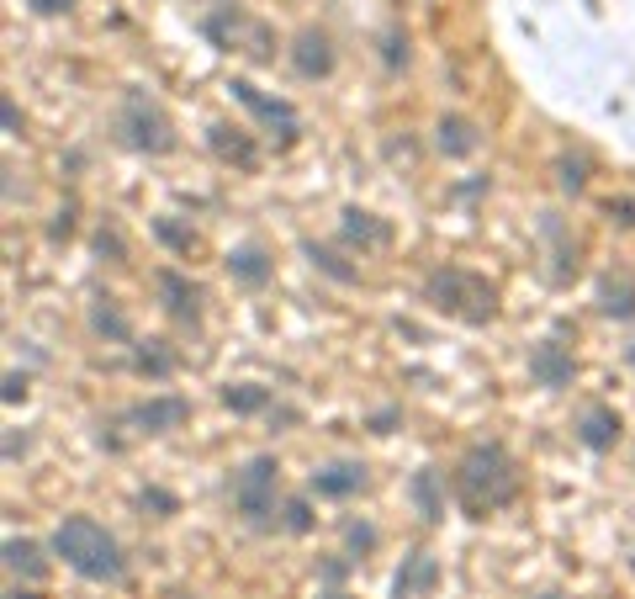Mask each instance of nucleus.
<instances>
[{"label": "nucleus", "instance_id": "1", "mask_svg": "<svg viewBox=\"0 0 635 599\" xmlns=\"http://www.w3.org/2000/svg\"><path fill=\"white\" fill-rule=\"evenodd\" d=\"M455 488H461V504H466V514H477V520H482L487 509H503L519 494L514 456H509L498 441L466 445V456H461V467H455Z\"/></svg>", "mask_w": 635, "mask_h": 599}, {"label": "nucleus", "instance_id": "2", "mask_svg": "<svg viewBox=\"0 0 635 599\" xmlns=\"http://www.w3.org/2000/svg\"><path fill=\"white\" fill-rule=\"evenodd\" d=\"M54 552H59L80 578H91V584H117L122 573H127L117 536H112L106 525H95L91 514H69V520H59Z\"/></svg>", "mask_w": 635, "mask_h": 599}, {"label": "nucleus", "instance_id": "3", "mask_svg": "<svg viewBox=\"0 0 635 599\" xmlns=\"http://www.w3.org/2000/svg\"><path fill=\"white\" fill-rule=\"evenodd\" d=\"M423 297H429V308L461 318V324H487V318L498 314V292H492V282H482L477 271H461V265L429 271V276H423Z\"/></svg>", "mask_w": 635, "mask_h": 599}, {"label": "nucleus", "instance_id": "4", "mask_svg": "<svg viewBox=\"0 0 635 599\" xmlns=\"http://www.w3.org/2000/svg\"><path fill=\"white\" fill-rule=\"evenodd\" d=\"M117 133L127 149H138V155H170L175 149V127L164 117V106L144 91H127L117 106Z\"/></svg>", "mask_w": 635, "mask_h": 599}, {"label": "nucleus", "instance_id": "5", "mask_svg": "<svg viewBox=\"0 0 635 599\" xmlns=\"http://www.w3.org/2000/svg\"><path fill=\"white\" fill-rule=\"evenodd\" d=\"M275 488H281V462L275 456H254V462H243L233 473V509L249 525H271Z\"/></svg>", "mask_w": 635, "mask_h": 599}, {"label": "nucleus", "instance_id": "6", "mask_svg": "<svg viewBox=\"0 0 635 599\" xmlns=\"http://www.w3.org/2000/svg\"><path fill=\"white\" fill-rule=\"evenodd\" d=\"M233 95H239L243 106H249L260 123L271 127V133H281V144H292V138L303 133V123H297V106H292L286 95H265L260 85H249V80H233Z\"/></svg>", "mask_w": 635, "mask_h": 599}, {"label": "nucleus", "instance_id": "7", "mask_svg": "<svg viewBox=\"0 0 635 599\" xmlns=\"http://www.w3.org/2000/svg\"><path fill=\"white\" fill-rule=\"evenodd\" d=\"M530 377H535V387H551V393L572 387V377H577L572 345H561V340H535V345H530Z\"/></svg>", "mask_w": 635, "mask_h": 599}, {"label": "nucleus", "instance_id": "8", "mask_svg": "<svg viewBox=\"0 0 635 599\" xmlns=\"http://www.w3.org/2000/svg\"><path fill=\"white\" fill-rule=\"evenodd\" d=\"M154 286H159V303H164V314L175 318V324H196V318H202V286L191 282L185 271L159 265V271H154Z\"/></svg>", "mask_w": 635, "mask_h": 599}, {"label": "nucleus", "instance_id": "9", "mask_svg": "<svg viewBox=\"0 0 635 599\" xmlns=\"http://www.w3.org/2000/svg\"><path fill=\"white\" fill-rule=\"evenodd\" d=\"M292 69L303 80H329L333 75V37L323 27H303L292 37Z\"/></svg>", "mask_w": 635, "mask_h": 599}, {"label": "nucleus", "instance_id": "10", "mask_svg": "<svg viewBox=\"0 0 635 599\" xmlns=\"http://www.w3.org/2000/svg\"><path fill=\"white\" fill-rule=\"evenodd\" d=\"M185 419H191V404L175 398V393H164V398H144V404H133V409H127V424H138V430H149V435L181 430Z\"/></svg>", "mask_w": 635, "mask_h": 599}, {"label": "nucleus", "instance_id": "11", "mask_svg": "<svg viewBox=\"0 0 635 599\" xmlns=\"http://www.w3.org/2000/svg\"><path fill=\"white\" fill-rule=\"evenodd\" d=\"M434 149L445 159H471L482 149V127L471 123V117H461V112H445V117L434 123Z\"/></svg>", "mask_w": 635, "mask_h": 599}, {"label": "nucleus", "instance_id": "12", "mask_svg": "<svg viewBox=\"0 0 635 599\" xmlns=\"http://www.w3.org/2000/svg\"><path fill=\"white\" fill-rule=\"evenodd\" d=\"M339 239H344L350 250H387V245H392V223H382L376 213H365V207H344Z\"/></svg>", "mask_w": 635, "mask_h": 599}, {"label": "nucleus", "instance_id": "13", "mask_svg": "<svg viewBox=\"0 0 635 599\" xmlns=\"http://www.w3.org/2000/svg\"><path fill=\"white\" fill-rule=\"evenodd\" d=\"M207 144H212V155L223 159V165H233V170H260V144H254L243 127L212 123L207 127Z\"/></svg>", "mask_w": 635, "mask_h": 599}, {"label": "nucleus", "instance_id": "14", "mask_svg": "<svg viewBox=\"0 0 635 599\" xmlns=\"http://www.w3.org/2000/svg\"><path fill=\"white\" fill-rule=\"evenodd\" d=\"M361 488H365L361 462H329V467H318V473L307 477V494H318V499H350Z\"/></svg>", "mask_w": 635, "mask_h": 599}, {"label": "nucleus", "instance_id": "15", "mask_svg": "<svg viewBox=\"0 0 635 599\" xmlns=\"http://www.w3.org/2000/svg\"><path fill=\"white\" fill-rule=\"evenodd\" d=\"M434 584H440V563L429 552H408L397 578H392V599H423Z\"/></svg>", "mask_w": 635, "mask_h": 599}, {"label": "nucleus", "instance_id": "16", "mask_svg": "<svg viewBox=\"0 0 635 599\" xmlns=\"http://www.w3.org/2000/svg\"><path fill=\"white\" fill-rule=\"evenodd\" d=\"M620 414L609 409V404H588V409L577 414V441L588 445V451H614V441H620Z\"/></svg>", "mask_w": 635, "mask_h": 599}, {"label": "nucleus", "instance_id": "17", "mask_svg": "<svg viewBox=\"0 0 635 599\" xmlns=\"http://www.w3.org/2000/svg\"><path fill=\"white\" fill-rule=\"evenodd\" d=\"M408 499H413V509H419V520H445V477L434 473V467H419L413 473V483H408Z\"/></svg>", "mask_w": 635, "mask_h": 599}, {"label": "nucleus", "instance_id": "18", "mask_svg": "<svg viewBox=\"0 0 635 599\" xmlns=\"http://www.w3.org/2000/svg\"><path fill=\"white\" fill-rule=\"evenodd\" d=\"M275 271V260L265 255V245H239V250H228V276L239 286H265Z\"/></svg>", "mask_w": 635, "mask_h": 599}, {"label": "nucleus", "instance_id": "19", "mask_svg": "<svg viewBox=\"0 0 635 599\" xmlns=\"http://www.w3.org/2000/svg\"><path fill=\"white\" fill-rule=\"evenodd\" d=\"M91 329L101 340H117V345L133 340V324H127V314L117 308V297H91Z\"/></svg>", "mask_w": 635, "mask_h": 599}, {"label": "nucleus", "instance_id": "20", "mask_svg": "<svg viewBox=\"0 0 635 599\" xmlns=\"http://www.w3.org/2000/svg\"><path fill=\"white\" fill-rule=\"evenodd\" d=\"M599 314L604 318H635V282L630 276H609V282H599Z\"/></svg>", "mask_w": 635, "mask_h": 599}, {"label": "nucleus", "instance_id": "21", "mask_svg": "<svg viewBox=\"0 0 635 599\" xmlns=\"http://www.w3.org/2000/svg\"><path fill=\"white\" fill-rule=\"evenodd\" d=\"M5 573L11 578H43L48 563H43V552H37V541H5Z\"/></svg>", "mask_w": 635, "mask_h": 599}, {"label": "nucleus", "instance_id": "22", "mask_svg": "<svg viewBox=\"0 0 635 599\" xmlns=\"http://www.w3.org/2000/svg\"><path fill=\"white\" fill-rule=\"evenodd\" d=\"M223 409H233V414H260V409H271V387H260V382L223 387Z\"/></svg>", "mask_w": 635, "mask_h": 599}, {"label": "nucleus", "instance_id": "23", "mask_svg": "<svg viewBox=\"0 0 635 599\" xmlns=\"http://www.w3.org/2000/svg\"><path fill=\"white\" fill-rule=\"evenodd\" d=\"M303 255L313 260V265H318V271H323V276H333L339 286H355V282H361V271H355V265H344V260H339L333 250H323V245H313V239L303 245Z\"/></svg>", "mask_w": 635, "mask_h": 599}, {"label": "nucleus", "instance_id": "24", "mask_svg": "<svg viewBox=\"0 0 635 599\" xmlns=\"http://www.w3.org/2000/svg\"><path fill=\"white\" fill-rule=\"evenodd\" d=\"M133 366H138L144 377L164 382L170 372H175V355H164V350H159V340H149V345H133Z\"/></svg>", "mask_w": 635, "mask_h": 599}, {"label": "nucleus", "instance_id": "25", "mask_svg": "<svg viewBox=\"0 0 635 599\" xmlns=\"http://www.w3.org/2000/svg\"><path fill=\"white\" fill-rule=\"evenodd\" d=\"M556 186L577 196V191L588 186V159H582V155H561V159H556Z\"/></svg>", "mask_w": 635, "mask_h": 599}, {"label": "nucleus", "instance_id": "26", "mask_svg": "<svg viewBox=\"0 0 635 599\" xmlns=\"http://www.w3.org/2000/svg\"><path fill=\"white\" fill-rule=\"evenodd\" d=\"M382 64H387L392 75L402 69V64H408V32L397 27V22H392L387 32H382Z\"/></svg>", "mask_w": 635, "mask_h": 599}, {"label": "nucleus", "instance_id": "27", "mask_svg": "<svg viewBox=\"0 0 635 599\" xmlns=\"http://www.w3.org/2000/svg\"><path fill=\"white\" fill-rule=\"evenodd\" d=\"M281 525H286L292 536H307V531H313V504H307V499H286V504H281Z\"/></svg>", "mask_w": 635, "mask_h": 599}, {"label": "nucleus", "instance_id": "28", "mask_svg": "<svg viewBox=\"0 0 635 599\" xmlns=\"http://www.w3.org/2000/svg\"><path fill=\"white\" fill-rule=\"evenodd\" d=\"M154 234H159L175 255H191V245H196V239H191V228H181V223H170V218H154Z\"/></svg>", "mask_w": 635, "mask_h": 599}, {"label": "nucleus", "instance_id": "29", "mask_svg": "<svg viewBox=\"0 0 635 599\" xmlns=\"http://www.w3.org/2000/svg\"><path fill=\"white\" fill-rule=\"evenodd\" d=\"M344 546L365 557V552L376 546V525H365V520H350V525H344Z\"/></svg>", "mask_w": 635, "mask_h": 599}, {"label": "nucleus", "instance_id": "30", "mask_svg": "<svg viewBox=\"0 0 635 599\" xmlns=\"http://www.w3.org/2000/svg\"><path fill=\"white\" fill-rule=\"evenodd\" d=\"M604 218L620 223V228H635V196H609V202H604Z\"/></svg>", "mask_w": 635, "mask_h": 599}, {"label": "nucleus", "instance_id": "31", "mask_svg": "<svg viewBox=\"0 0 635 599\" xmlns=\"http://www.w3.org/2000/svg\"><path fill=\"white\" fill-rule=\"evenodd\" d=\"M0 398H5V404H22V398H27V377H22V372H5V393H0Z\"/></svg>", "mask_w": 635, "mask_h": 599}, {"label": "nucleus", "instance_id": "32", "mask_svg": "<svg viewBox=\"0 0 635 599\" xmlns=\"http://www.w3.org/2000/svg\"><path fill=\"white\" fill-rule=\"evenodd\" d=\"M27 5L37 16H69V11H74V0H27Z\"/></svg>", "mask_w": 635, "mask_h": 599}, {"label": "nucleus", "instance_id": "33", "mask_svg": "<svg viewBox=\"0 0 635 599\" xmlns=\"http://www.w3.org/2000/svg\"><path fill=\"white\" fill-rule=\"evenodd\" d=\"M0 123H5V133H11V138L22 133V112H16V101H11V95L0 101Z\"/></svg>", "mask_w": 635, "mask_h": 599}, {"label": "nucleus", "instance_id": "34", "mask_svg": "<svg viewBox=\"0 0 635 599\" xmlns=\"http://www.w3.org/2000/svg\"><path fill=\"white\" fill-rule=\"evenodd\" d=\"M48 234H54V239H69V234H74V207H64V213H59V223H54Z\"/></svg>", "mask_w": 635, "mask_h": 599}, {"label": "nucleus", "instance_id": "35", "mask_svg": "<svg viewBox=\"0 0 635 599\" xmlns=\"http://www.w3.org/2000/svg\"><path fill=\"white\" fill-rule=\"evenodd\" d=\"M144 504L164 509V514H175V499H170V494H159V488H149V494H144Z\"/></svg>", "mask_w": 635, "mask_h": 599}, {"label": "nucleus", "instance_id": "36", "mask_svg": "<svg viewBox=\"0 0 635 599\" xmlns=\"http://www.w3.org/2000/svg\"><path fill=\"white\" fill-rule=\"evenodd\" d=\"M95 250H101V255H117V260H122V239H117V234H106V228H101V239H95Z\"/></svg>", "mask_w": 635, "mask_h": 599}, {"label": "nucleus", "instance_id": "37", "mask_svg": "<svg viewBox=\"0 0 635 599\" xmlns=\"http://www.w3.org/2000/svg\"><path fill=\"white\" fill-rule=\"evenodd\" d=\"M22 451H27V435H16V430H11V435H5V462H16Z\"/></svg>", "mask_w": 635, "mask_h": 599}, {"label": "nucleus", "instance_id": "38", "mask_svg": "<svg viewBox=\"0 0 635 599\" xmlns=\"http://www.w3.org/2000/svg\"><path fill=\"white\" fill-rule=\"evenodd\" d=\"M392 424H397V409H382V414H376V419H371V430H376V435H387Z\"/></svg>", "mask_w": 635, "mask_h": 599}, {"label": "nucleus", "instance_id": "39", "mask_svg": "<svg viewBox=\"0 0 635 599\" xmlns=\"http://www.w3.org/2000/svg\"><path fill=\"white\" fill-rule=\"evenodd\" d=\"M5 599H37V594H32V589H11Z\"/></svg>", "mask_w": 635, "mask_h": 599}, {"label": "nucleus", "instance_id": "40", "mask_svg": "<svg viewBox=\"0 0 635 599\" xmlns=\"http://www.w3.org/2000/svg\"><path fill=\"white\" fill-rule=\"evenodd\" d=\"M625 361H630V366H635V340H630V345H625Z\"/></svg>", "mask_w": 635, "mask_h": 599}, {"label": "nucleus", "instance_id": "41", "mask_svg": "<svg viewBox=\"0 0 635 599\" xmlns=\"http://www.w3.org/2000/svg\"><path fill=\"white\" fill-rule=\"evenodd\" d=\"M323 599H350V594H323Z\"/></svg>", "mask_w": 635, "mask_h": 599}, {"label": "nucleus", "instance_id": "42", "mask_svg": "<svg viewBox=\"0 0 635 599\" xmlns=\"http://www.w3.org/2000/svg\"><path fill=\"white\" fill-rule=\"evenodd\" d=\"M170 599H196V594H170Z\"/></svg>", "mask_w": 635, "mask_h": 599}, {"label": "nucleus", "instance_id": "43", "mask_svg": "<svg viewBox=\"0 0 635 599\" xmlns=\"http://www.w3.org/2000/svg\"><path fill=\"white\" fill-rule=\"evenodd\" d=\"M541 599H561V594H541Z\"/></svg>", "mask_w": 635, "mask_h": 599}, {"label": "nucleus", "instance_id": "44", "mask_svg": "<svg viewBox=\"0 0 635 599\" xmlns=\"http://www.w3.org/2000/svg\"><path fill=\"white\" fill-rule=\"evenodd\" d=\"M630 568H635V563H630Z\"/></svg>", "mask_w": 635, "mask_h": 599}]
</instances>
